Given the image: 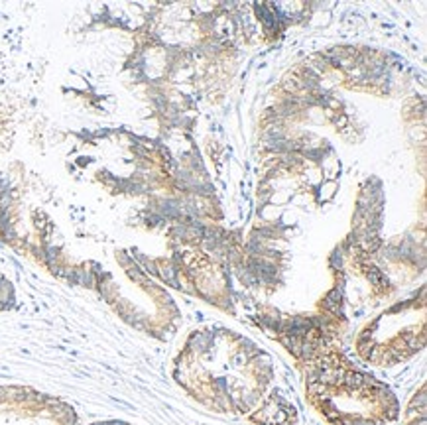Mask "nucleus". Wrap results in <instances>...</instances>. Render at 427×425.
<instances>
[{
	"mask_svg": "<svg viewBox=\"0 0 427 425\" xmlns=\"http://www.w3.org/2000/svg\"><path fill=\"white\" fill-rule=\"evenodd\" d=\"M341 305H343V296H341L339 288H335V290H331V292L327 294V298L323 300V307H325V311L339 315V313H341Z\"/></svg>",
	"mask_w": 427,
	"mask_h": 425,
	"instance_id": "1",
	"label": "nucleus"
}]
</instances>
